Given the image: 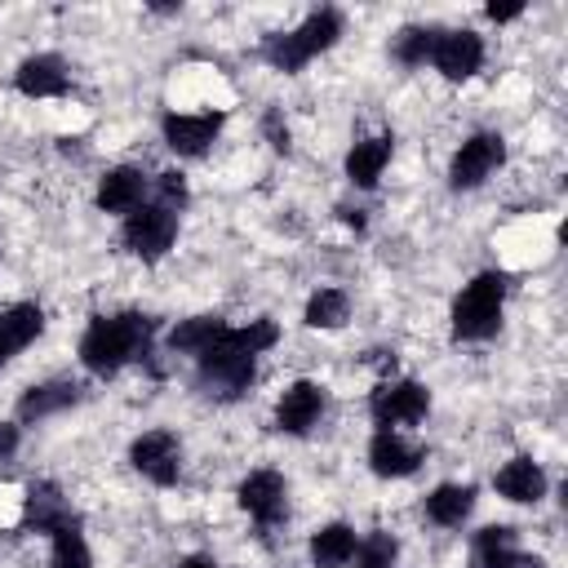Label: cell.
<instances>
[{
	"mask_svg": "<svg viewBox=\"0 0 568 568\" xmlns=\"http://www.w3.org/2000/svg\"><path fill=\"white\" fill-rule=\"evenodd\" d=\"M151 337H155V324L142 311L93 315L89 328L80 333V364L93 377H115L120 368L151 359Z\"/></svg>",
	"mask_w": 568,
	"mask_h": 568,
	"instance_id": "obj_1",
	"label": "cell"
},
{
	"mask_svg": "<svg viewBox=\"0 0 568 568\" xmlns=\"http://www.w3.org/2000/svg\"><path fill=\"white\" fill-rule=\"evenodd\" d=\"M337 40H342V13H337V9H311L293 31L266 36V40H262V58H266L271 71L297 75L311 58L328 53Z\"/></svg>",
	"mask_w": 568,
	"mask_h": 568,
	"instance_id": "obj_2",
	"label": "cell"
},
{
	"mask_svg": "<svg viewBox=\"0 0 568 568\" xmlns=\"http://www.w3.org/2000/svg\"><path fill=\"white\" fill-rule=\"evenodd\" d=\"M506 315V275L479 271L470 284H462L453 302V337L457 342H488L501 328Z\"/></svg>",
	"mask_w": 568,
	"mask_h": 568,
	"instance_id": "obj_3",
	"label": "cell"
},
{
	"mask_svg": "<svg viewBox=\"0 0 568 568\" xmlns=\"http://www.w3.org/2000/svg\"><path fill=\"white\" fill-rule=\"evenodd\" d=\"M195 377H200V390L204 395H213V399H240L253 386V377H257V359L235 346L231 324H226V333L195 359Z\"/></svg>",
	"mask_w": 568,
	"mask_h": 568,
	"instance_id": "obj_4",
	"label": "cell"
},
{
	"mask_svg": "<svg viewBox=\"0 0 568 568\" xmlns=\"http://www.w3.org/2000/svg\"><path fill=\"white\" fill-rule=\"evenodd\" d=\"M120 240H124V248H129L133 257L160 262V257L173 248V240H178V213H173L169 204H160V200H146V204H138L133 213H124Z\"/></svg>",
	"mask_w": 568,
	"mask_h": 568,
	"instance_id": "obj_5",
	"label": "cell"
},
{
	"mask_svg": "<svg viewBox=\"0 0 568 568\" xmlns=\"http://www.w3.org/2000/svg\"><path fill=\"white\" fill-rule=\"evenodd\" d=\"M426 413H430V390L413 377H386L368 399V417H373L377 430L417 426Z\"/></svg>",
	"mask_w": 568,
	"mask_h": 568,
	"instance_id": "obj_6",
	"label": "cell"
},
{
	"mask_svg": "<svg viewBox=\"0 0 568 568\" xmlns=\"http://www.w3.org/2000/svg\"><path fill=\"white\" fill-rule=\"evenodd\" d=\"M501 164H506V138L493 133V129H479V133H470V138L453 151V160H448V182H453L457 191H475V186H484Z\"/></svg>",
	"mask_w": 568,
	"mask_h": 568,
	"instance_id": "obj_7",
	"label": "cell"
},
{
	"mask_svg": "<svg viewBox=\"0 0 568 568\" xmlns=\"http://www.w3.org/2000/svg\"><path fill=\"white\" fill-rule=\"evenodd\" d=\"M129 466H133L142 479L169 488V484H178V475H182V439H178L169 426H151V430H142V435L129 444Z\"/></svg>",
	"mask_w": 568,
	"mask_h": 568,
	"instance_id": "obj_8",
	"label": "cell"
},
{
	"mask_svg": "<svg viewBox=\"0 0 568 568\" xmlns=\"http://www.w3.org/2000/svg\"><path fill=\"white\" fill-rule=\"evenodd\" d=\"M226 115L222 111H164L160 120V138L173 155H186V160H200L209 155V146L217 142Z\"/></svg>",
	"mask_w": 568,
	"mask_h": 568,
	"instance_id": "obj_9",
	"label": "cell"
},
{
	"mask_svg": "<svg viewBox=\"0 0 568 568\" xmlns=\"http://www.w3.org/2000/svg\"><path fill=\"white\" fill-rule=\"evenodd\" d=\"M235 501L257 528H275L288 515V479L280 470H248L235 488Z\"/></svg>",
	"mask_w": 568,
	"mask_h": 568,
	"instance_id": "obj_10",
	"label": "cell"
},
{
	"mask_svg": "<svg viewBox=\"0 0 568 568\" xmlns=\"http://www.w3.org/2000/svg\"><path fill=\"white\" fill-rule=\"evenodd\" d=\"M324 408H328V390L320 382H311V377H297L275 399V430H284V435H311L320 426Z\"/></svg>",
	"mask_w": 568,
	"mask_h": 568,
	"instance_id": "obj_11",
	"label": "cell"
},
{
	"mask_svg": "<svg viewBox=\"0 0 568 568\" xmlns=\"http://www.w3.org/2000/svg\"><path fill=\"white\" fill-rule=\"evenodd\" d=\"M430 67H435L444 80H453V84L470 80V75L484 67V36H479V31H470V27L439 31V36H435Z\"/></svg>",
	"mask_w": 568,
	"mask_h": 568,
	"instance_id": "obj_12",
	"label": "cell"
},
{
	"mask_svg": "<svg viewBox=\"0 0 568 568\" xmlns=\"http://www.w3.org/2000/svg\"><path fill=\"white\" fill-rule=\"evenodd\" d=\"M426 462V448L404 439L399 430H373L368 439V470L377 479H408L417 475V466Z\"/></svg>",
	"mask_w": 568,
	"mask_h": 568,
	"instance_id": "obj_13",
	"label": "cell"
},
{
	"mask_svg": "<svg viewBox=\"0 0 568 568\" xmlns=\"http://www.w3.org/2000/svg\"><path fill=\"white\" fill-rule=\"evenodd\" d=\"M67 524H75V510H71V501L62 497V488L49 484V479L27 484V497H22V528L53 537V532L67 528Z\"/></svg>",
	"mask_w": 568,
	"mask_h": 568,
	"instance_id": "obj_14",
	"label": "cell"
},
{
	"mask_svg": "<svg viewBox=\"0 0 568 568\" xmlns=\"http://www.w3.org/2000/svg\"><path fill=\"white\" fill-rule=\"evenodd\" d=\"M151 195V178L138 169V164H115L98 178V209L102 213H133L138 204H146Z\"/></svg>",
	"mask_w": 568,
	"mask_h": 568,
	"instance_id": "obj_15",
	"label": "cell"
},
{
	"mask_svg": "<svg viewBox=\"0 0 568 568\" xmlns=\"http://www.w3.org/2000/svg\"><path fill=\"white\" fill-rule=\"evenodd\" d=\"M13 84H18L22 98H36V102L40 98H62L71 89V71H67V62L58 53H31V58L18 62Z\"/></svg>",
	"mask_w": 568,
	"mask_h": 568,
	"instance_id": "obj_16",
	"label": "cell"
},
{
	"mask_svg": "<svg viewBox=\"0 0 568 568\" xmlns=\"http://www.w3.org/2000/svg\"><path fill=\"white\" fill-rule=\"evenodd\" d=\"M80 404V386L71 377H49V382H36L18 395V422H44V417H58L67 408Z\"/></svg>",
	"mask_w": 568,
	"mask_h": 568,
	"instance_id": "obj_17",
	"label": "cell"
},
{
	"mask_svg": "<svg viewBox=\"0 0 568 568\" xmlns=\"http://www.w3.org/2000/svg\"><path fill=\"white\" fill-rule=\"evenodd\" d=\"M390 151H395V138L390 133H368V138L351 142V151H346V178H351V186L373 191L382 182L386 164H390Z\"/></svg>",
	"mask_w": 568,
	"mask_h": 568,
	"instance_id": "obj_18",
	"label": "cell"
},
{
	"mask_svg": "<svg viewBox=\"0 0 568 568\" xmlns=\"http://www.w3.org/2000/svg\"><path fill=\"white\" fill-rule=\"evenodd\" d=\"M493 488H497L506 501H515V506H537L550 484H546V470H541L532 457H510V462H501V470L493 475Z\"/></svg>",
	"mask_w": 568,
	"mask_h": 568,
	"instance_id": "obj_19",
	"label": "cell"
},
{
	"mask_svg": "<svg viewBox=\"0 0 568 568\" xmlns=\"http://www.w3.org/2000/svg\"><path fill=\"white\" fill-rule=\"evenodd\" d=\"M40 333H44V311H40L36 302H13V306H4V311H0V368H4L13 355H22Z\"/></svg>",
	"mask_w": 568,
	"mask_h": 568,
	"instance_id": "obj_20",
	"label": "cell"
},
{
	"mask_svg": "<svg viewBox=\"0 0 568 568\" xmlns=\"http://www.w3.org/2000/svg\"><path fill=\"white\" fill-rule=\"evenodd\" d=\"M519 532L510 524H484L470 537V568H519Z\"/></svg>",
	"mask_w": 568,
	"mask_h": 568,
	"instance_id": "obj_21",
	"label": "cell"
},
{
	"mask_svg": "<svg viewBox=\"0 0 568 568\" xmlns=\"http://www.w3.org/2000/svg\"><path fill=\"white\" fill-rule=\"evenodd\" d=\"M475 510V488L470 484H439L426 493V519L439 528H462Z\"/></svg>",
	"mask_w": 568,
	"mask_h": 568,
	"instance_id": "obj_22",
	"label": "cell"
},
{
	"mask_svg": "<svg viewBox=\"0 0 568 568\" xmlns=\"http://www.w3.org/2000/svg\"><path fill=\"white\" fill-rule=\"evenodd\" d=\"M355 528L351 524H320L315 532H311V564L315 568H346L351 559H355Z\"/></svg>",
	"mask_w": 568,
	"mask_h": 568,
	"instance_id": "obj_23",
	"label": "cell"
},
{
	"mask_svg": "<svg viewBox=\"0 0 568 568\" xmlns=\"http://www.w3.org/2000/svg\"><path fill=\"white\" fill-rule=\"evenodd\" d=\"M222 333H226V320H222V315H191V320H178V324H173V333H169V351L200 359Z\"/></svg>",
	"mask_w": 568,
	"mask_h": 568,
	"instance_id": "obj_24",
	"label": "cell"
},
{
	"mask_svg": "<svg viewBox=\"0 0 568 568\" xmlns=\"http://www.w3.org/2000/svg\"><path fill=\"white\" fill-rule=\"evenodd\" d=\"M346 320H351V297H346V288L320 284V288L306 297V311H302V324H306V328L333 333V328H342Z\"/></svg>",
	"mask_w": 568,
	"mask_h": 568,
	"instance_id": "obj_25",
	"label": "cell"
},
{
	"mask_svg": "<svg viewBox=\"0 0 568 568\" xmlns=\"http://www.w3.org/2000/svg\"><path fill=\"white\" fill-rule=\"evenodd\" d=\"M435 36H439V27H404V31H395V40H390V58L399 62V67H426L430 62V53H435Z\"/></svg>",
	"mask_w": 568,
	"mask_h": 568,
	"instance_id": "obj_26",
	"label": "cell"
},
{
	"mask_svg": "<svg viewBox=\"0 0 568 568\" xmlns=\"http://www.w3.org/2000/svg\"><path fill=\"white\" fill-rule=\"evenodd\" d=\"M53 550H49V568H93V555H89V541L80 532V519L58 528L53 537Z\"/></svg>",
	"mask_w": 568,
	"mask_h": 568,
	"instance_id": "obj_27",
	"label": "cell"
},
{
	"mask_svg": "<svg viewBox=\"0 0 568 568\" xmlns=\"http://www.w3.org/2000/svg\"><path fill=\"white\" fill-rule=\"evenodd\" d=\"M395 559H399V541L390 537V532H382V528H373V532H364L359 541H355V568H395Z\"/></svg>",
	"mask_w": 568,
	"mask_h": 568,
	"instance_id": "obj_28",
	"label": "cell"
},
{
	"mask_svg": "<svg viewBox=\"0 0 568 568\" xmlns=\"http://www.w3.org/2000/svg\"><path fill=\"white\" fill-rule=\"evenodd\" d=\"M231 337H235V346H240V351H248V355L257 359V355H266V351L280 342V324H275V320H266V315H257V320H248V324L231 328Z\"/></svg>",
	"mask_w": 568,
	"mask_h": 568,
	"instance_id": "obj_29",
	"label": "cell"
},
{
	"mask_svg": "<svg viewBox=\"0 0 568 568\" xmlns=\"http://www.w3.org/2000/svg\"><path fill=\"white\" fill-rule=\"evenodd\" d=\"M151 186H155V200H160V204H169L173 213H182V204L191 200V191H186V178H182L178 169H169V173L151 178Z\"/></svg>",
	"mask_w": 568,
	"mask_h": 568,
	"instance_id": "obj_30",
	"label": "cell"
},
{
	"mask_svg": "<svg viewBox=\"0 0 568 568\" xmlns=\"http://www.w3.org/2000/svg\"><path fill=\"white\" fill-rule=\"evenodd\" d=\"M262 133H266V142H271L275 151H288V124H284V115H280L275 106L262 115Z\"/></svg>",
	"mask_w": 568,
	"mask_h": 568,
	"instance_id": "obj_31",
	"label": "cell"
},
{
	"mask_svg": "<svg viewBox=\"0 0 568 568\" xmlns=\"http://www.w3.org/2000/svg\"><path fill=\"white\" fill-rule=\"evenodd\" d=\"M524 0H510V4H484V18L488 22H515V18H524Z\"/></svg>",
	"mask_w": 568,
	"mask_h": 568,
	"instance_id": "obj_32",
	"label": "cell"
},
{
	"mask_svg": "<svg viewBox=\"0 0 568 568\" xmlns=\"http://www.w3.org/2000/svg\"><path fill=\"white\" fill-rule=\"evenodd\" d=\"M18 444H22V435H18V426L13 422H0V466L18 453Z\"/></svg>",
	"mask_w": 568,
	"mask_h": 568,
	"instance_id": "obj_33",
	"label": "cell"
},
{
	"mask_svg": "<svg viewBox=\"0 0 568 568\" xmlns=\"http://www.w3.org/2000/svg\"><path fill=\"white\" fill-rule=\"evenodd\" d=\"M173 568H217V564H213L209 555H186V559H178Z\"/></svg>",
	"mask_w": 568,
	"mask_h": 568,
	"instance_id": "obj_34",
	"label": "cell"
}]
</instances>
